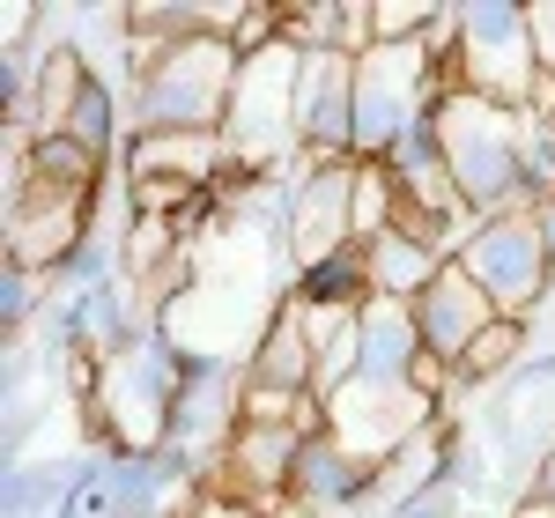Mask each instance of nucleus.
I'll use <instances>...</instances> for the list:
<instances>
[{"mask_svg":"<svg viewBox=\"0 0 555 518\" xmlns=\"http://www.w3.org/2000/svg\"><path fill=\"white\" fill-rule=\"evenodd\" d=\"M541 127L533 104H489L474 89H444L437 96V141H444V171L460 185V208L474 222L518 216L526 200V141Z\"/></svg>","mask_w":555,"mask_h":518,"instance_id":"nucleus-1","label":"nucleus"},{"mask_svg":"<svg viewBox=\"0 0 555 518\" xmlns=\"http://www.w3.org/2000/svg\"><path fill=\"white\" fill-rule=\"evenodd\" d=\"M237 44L230 38H193L149 60L133 75V119L141 133H222L230 119V89H237Z\"/></svg>","mask_w":555,"mask_h":518,"instance_id":"nucleus-2","label":"nucleus"},{"mask_svg":"<svg viewBox=\"0 0 555 518\" xmlns=\"http://www.w3.org/2000/svg\"><path fill=\"white\" fill-rule=\"evenodd\" d=\"M452 89L489 104H533L541 52H533V8L526 0H452Z\"/></svg>","mask_w":555,"mask_h":518,"instance_id":"nucleus-3","label":"nucleus"},{"mask_svg":"<svg viewBox=\"0 0 555 518\" xmlns=\"http://www.w3.org/2000/svg\"><path fill=\"white\" fill-rule=\"evenodd\" d=\"M297 82H304V52L289 38H274L267 52H253L237 67V89H230V119H222V141L245 171H267L297 148Z\"/></svg>","mask_w":555,"mask_h":518,"instance_id":"nucleus-4","label":"nucleus"},{"mask_svg":"<svg viewBox=\"0 0 555 518\" xmlns=\"http://www.w3.org/2000/svg\"><path fill=\"white\" fill-rule=\"evenodd\" d=\"M452 259H460L474 282H481V297L496 303L504 319H526L533 303L548 297V282H555L548 245H541V230H533V208L474 222L467 237H460V252H452Z\"/></svg>","mask_w":555,"mask_h":518,"instance_id":"nucleus-5","label":"nucleus"},{"mask_svg":"<svg viewBox=\"0 0 555 518\" xmlns=\"http://www.w3.org/2000/svg\"><path fill=\"white\" fill-rule=\"evenodd\" d=\"M297 148L311 164H356V60H341V52H304Z\"/></svg>","mask_w":555,"mask_h":518,"instance_id":"nucleus-6","label":"nucleus"},{"mask_svg":"<svg viewBox=\"0 0 555 518\" xmlns=\"http://www.w3.org/2000/svg\"><path fill=\"white\" fill-rule=\"evenodd\" d=\"M356 178H363V164H311V171H304L297 208L282 222V245H289L297 267L356 245Z\"/></svg>","mask_w":555,"mask_h":518,"instance_id":"nucleus-7","label":"nucleus"},{"mask_svg":"<svg viewBox=\"0 0 555 518\" xmlns=\"http://www.w3.org/2000/svg\"><path fill=\"white\" fill-rule=\"evenodd\" d=\"M504 311L481 297V282H474L460 259H444V274L429 282L423 297H415V334H423V355H437V363H467V348L496 326Z\"/></svg>","mask_w":555,"mask_h":518,"instance_id":"nucleus-8","label":"nucleus"},{"mask_svg":"<svg viewBox=\"0 0 555 518\" xmlns=\"http://www.w3.org/2000/svg\"><path fill=\"white\" fill-rule=\"evenodd\" d=\"M127 178H164L185 193H215V178H237L245 164L230 156L222 133H133L127 141Z\"/></svg>","mask_w":555,"mask_h":518,"instance_id":"nucleus-9","label":"nucleus"},{"mask_svg":"<svg viewBox=\"0 0 555 518\" xmlns=\"http://www.w3.org/2000/svg\"><path fill=\"white\" fill-rule=\"evenodd\" d=\"M423 363V334H415V303L371 297L356 311V386H408Z\"/></svg>","mask_w":555,"mask_h":518,"instance_id":"nucleus-10","label":"nucleus"},{"mask_svg":"<svg viewBox=\"0 0 555 518\" xmlns=\"http://www.w3.org/2000/svg\"><path fill=\"white\" fill-rule=\"evenodd\" d=\"M245 386L267 392H319V334L297 303H282L267 319V334L253 341V363H245Z\"/></svg>","mask_w":555,"mask_h":518,"instance_id":"nucleus-11","label":"nucleus"},{"mask_svg":"<svg viewBox=\"0 0 555 518\" xmlns=\"http://www.w3.org/2000/svg\"><path fill=\"white\" fill-rule=\"evenodd\" d=\"M371 459L363 452H348L334 430L304 437L297 452V475H289V504H304V511H326V504H363L371 496Z\"/></svg>","mask_w":555,"mask_h":518,"instance_id":"nucleus-12","label":"nucleus"},{"mask_svg":"<svg viewBox=\"0 0 555 518\" xmlns=\"http://www.w3.org/2000/svg\"><path fill=\"white\" fill-rule=\"evenodd\" d=\"M363 267H371V297L385 303H415L444 274V252L437 245H423V237H408V230H385V237H371L363 245Z\"/></svg>","mask_w":555,"mask_h":518,"instance_id":"nucleus-13","label":"nucleus"},{"mask_svg":"<svg viewBox=\"0 0 555 518\" xmlns=\"http://www.w3.org/2000/svg\"><path fill=\"white\" fill-rule=\"evenodd\" d=\"M518 348H526V326H518V319H496V326H489V334L467 348V363L452 371V392H467V386H481V378H496L504 363H518Z\"/></svg>","mask_w":555,"mask_h":518,"instance_id":"nucleus-14","label":"nucleus"},{"mask_svg":"<svg viewBox=\"0 0 555 518\" xmlns=\"http://www.w3.org/2000/svg\"><path fill=\"white\" fill-rule=\"evenodd\" d=\"M38 282H44V274H30V267H15V259H8V289H0V311H8V334L38 326V319H30V303H38ZM38 311H44V303H38Z\"/></svg>","mask_w":555,"mask_h":518,"instance_id":"nucleus-15","label":"nucleus"},{"mask_svg":"<svg viewBox=\"0 0 555 518\" xmlns=\"http://www.w3.org/2000/svg\"><path fill=\"white\" fill-rule=\"evenodd\" d=\"M533 8V52H541V82H555V0H526Z\"/></svg>","mask_w":555,"mask_h":518,"instance_id":"nucleus-16","label":"nucleus"},{"mask_svg":"<svg viewBox=\"0 0 555 518\" xmlns=\"http://www.w3.org/2000/svg\"><path fill=\"white\" fill-rule=\"evenodd\" d=\"M185 518H267V511L245 496H201V504H185Z\"/></svg>","mask_w":555,"mask_h":518,"instance_id":"nucleus-17","label":"nucleus"},{"mask_svg":"<svg viewBox=\"0 0 555 518\" xmlns=\"http://www.w3.org/2000/svg\"><path fill=\"white\" fill-rule=\"evenodd\" d=\"M512 518H555V489H533V496H518Z\"/></svg>","mask_w":555,"mask_h":518,"instance_id":"nucleus-18","label":"nucleus"},{"mask_svg":"<svg viewBox=\"0 0 555 518\" xmlns=\"http://www.w3.org/2000/svg\"><path fill=\"white\" fill-rule=\"evenodd\" d=\"M400 518H452V504H444V489H429V496H415Z\"/></svg>","mask_w":555,"mask_h":518,"instance_id":"nucleus-19","label":"nucleus"},{"mask_svg":"<svg viewBox=\"0 0 555 518\" xmlns=\"http://www.w3.org/2000/svg\"><path fill=\"white\" fill-rule=\"evenodd\" d=\"M533 230H541V245H548V267H555V193L533 208Z\"/></svg>","mask_w":555,"mask_h":518,"instance_id":"nucleus-20","label":"nucleus"}]
</instances>
